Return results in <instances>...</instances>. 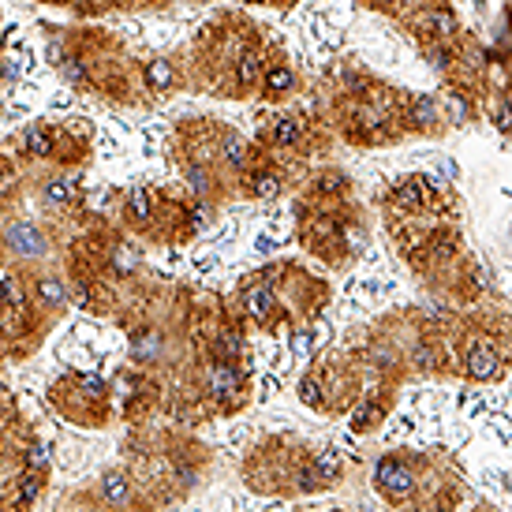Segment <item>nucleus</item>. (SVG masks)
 <instances>
[{"label":"nucleus","mask_w":512,"mask_h":512,"mask_svg":"<svg viewBox=\"0 0 512 512\" xmlns=\"http://www.w3.org/2000/svg\"><path fill=\"white\" fill-rule=\"evenodd\" d=\"M326 299L329 285L322 277L299 270L296 262H273L243 277L232 292V307L243 318V326L281 333L299 322H311L326 307Z\"/></svg>","instance_id":"2"},{"label":"nucleus","mask_w":512,"mask_h":512,"mask_svg":"<svg viewBox=\"0 0 512 512\" xmlns=\"http://www.w3.org/2000/svg\"><path fill=\"white\" fill-rule=\"evenodd\" d=\"M86 501H94L101 509H143L150 505V494L146 486L139 483V475L131 471V464H116V468H105L94 490H86Z\"/></svg>","instance_id":"19"},{"label":"nucleus","mask_w":512,"mask_h":512,"mask_svg":"<svg viewBox=\"0 0 512 512\" xmlns=\"http://www.w3.org/2000/svg\"><path fill=\"white\" fill-rule=\"evenodd\" d=\"M0 356H4V352H0Z\"/></svg>","instance_id":"29"},{"label":"nucleus","mask_w":512,"mask_h":512,"mask_svg":"<svg viewBox=\"0 0 512 512\" xmlns=\"http://www.w3.org/2000/svg\"><path fill=\"white\" fill-rule=\"evenodd\" d=\"M382 419H385V404L367 397V400H359L356 412H352V430H356V434H370V430L382 427Z\"/></svg>","instance_id":"26"},{"label":"nucleus","mask_w":512,"mask_h":512,"mask_svg":"<svg viewBox=\"0 0 512 512\" xmlns=\"http://www.w3.org/2000/svg\"><path fill=\"white\" fill-rule=\"evenodd\" d=\"M292 184H296V180H292V165H288V161H277V157H270L266 150H262V157L240 176L236 199L273 202V199H281Z\"/></svg>","instance_id":"18"},{"label":"nucleus","mask_w":512,"mask_h":512,"mask_svg":"<svg viewBox=\"0 0 512 512\" xmlns=\"http://www.w3.org/2000/svg\"><path fill=\"white\" fill-rule=\"evenodd\" d=\"M400 94L397 86L378 83L367 72H352L348 83L337 94L333 105V124L341 131L344 143L352 146H389L400 143L408 131L400 124Z\"/></svg>","instance_id":"3"},{"label":"nucleus","mask_w":512,"mask_h":512,"mask_svg":"<svg viewBox=\"0 0 512 512\" xmlns=\"http://www.w3.org/2000/svg\"><path fill=\"white\" fill-rule=\"evenodd\" d=\"M23 199V172L12 154H0V214L15 210Z\"/></svg>","instance_id":"25"},{"label":"nucleus","mask_w":512,"mask_h":512,"mask_svg":"<svg viewBox=\"0 0 512 512\" xmlns=\"http://www.w3.org/2000/svg\"><path fill=\"white\" fill-rule=\"evenodd\" d=\"M4 397H8V385L0 382V400H4Z\"/></svg>","instance_id":"28"},{"label":"nucleus","mask_w":512,"mask_h":512,"mask_svg":"<svg viewBox=\"0 0 512 512\" xmlns=\"http://www.w3.org/2000/svg\"><path fill=\"white\" fill-rule=\"evenodd\" d=\"M113 404L120 419L128 423H143L150 412L165 404V389H161V374H150L143 367H128L113 385Z\"/></svg>","instance_id":"15"},{"label":"nucleus","mask_w":512,"mask_h":512,"mask_svg":"<svg viewBox=\"0 0 512 512\" xmlns=\"http://www.w3.org/2000/svg\"><path fill=\"white\" fill-rule=\"evenodd\" d=\"M262 53H266V38L247 15H214L199 30V38L191 42V53L184 57L187 90L217 94L228 101L255 98L258 75H262Z\"/></svg>","instance_id":"1"},{"label":"nucleus","mask_w":512,"mask_h":512,"mask_svg":"<svg viewBox=\"0 0 512 512\" xmlns=\"http://www.w3.org/2000/svg\"><path fill=\"white\" fill-rule=\"evenodd\" d=\"M60 255V228L45 217H23L8 210L0 214V266L8 273H23L34 266H49Z\"/></svg>","instance_id":"8"},{"label":"nucleus","mask_w":512,"mask_h":512,"mask_svg":"<svg viewBox=\"0 0 512 512\" xmlns=\"http://www.w3.org/2000/svg\"><path fill=\"white\" fill-rule=\"evenodd\" d=\"M187 404H195L202 415L228 419L247 408L251 400V374L247 359H225L191 352L187 359Z\"/></svg>","instance_id":"7"},{"label":"nucleus","mask_w":512,"mask_h":512,"mask_svg":"<svg viewBox=\"0 0 512 512\" xmlns=\"http://www.w3.org/2000/svg\"><path fill=\"white\" fill-rule=\"evenodd\" d=\"M23 281H27L30 307H34V314H38V322H42L45 329L57 326L60 318L68 314V307L75 303V292H72L68 273H60L53 262H49V266L23 270Z\"/></svg>","instance_id":"13"},{"label":"nucleus","mask_w":512,"mask_h":512,"mask_svg":"<svg viewBox=\"0 0 512 512\" xmlns=\"http://www.w3.org/2000/svg\"><path fill=\"white\" fill-rule=\"evenodd\" d=\"M382 214H385V225L408 221V217L441 214V187L430 176H419V172L400 176L397 184L382 191Z\"/></svg>","instance_id":"12"},{"label":"nucleus","mask_w":512,"mask_h":512,"mask_svg":"<svg viewBox=\"0 0 512 512\" xmlns=\"http://www.w3.org/2000/svg\"><path fill=\"white\" fill-rule=\"evenodd\" d=\"M45 486H49V471L19 468L12 486H8V509H27L34 501H42Z\"/></svg>","instance_id":"24"},{"label":"nucleus","mask_w":512,"mask_h":512,"mask_svg":"<svg viewBox=\"0 0 512 512\" xmlns=\"http://www.w3.org/2000/svg\"><path fill=\"white\" fill-rule=\"evenodd\" d=\"M49 408L60 419L90 430H105L116 415L113 389L101 382L98 374H83V370H68L49 385Z\"/></svg>","instance_id":"9"},{"label":"nucleus","mask_w":512,"mask_h":512,"mask_svg":"<svg viewBox=\"0 0 512 512\" xmlns=\"http://www.w3.org/2000/svg\"><path fill=\"white\" fill-rule=\"evenodd\" d=\"M255 143L266 150L277 161H288V165H303L307 157H314L318 150H326L329 143V128L318 124L311 116L292 113V109H277L273 116H266L258 124Z\"/></svg>","instance_id":"10"},{"label":"nucleus","mask_w":512,"mask_h":512,"mask_svg":"<svg viewBox=\"0 0 512 512\" xmlns=\"http://www.w3.org/2000/svg\"><path fill=\"white\" fill-rule=\"evenodd\" d=\"M139 83H143L146 105L172 98L187 90V64L184 57H172V53H154V57L139 60Z\"/></svg>","instance_id":"20"},{"label":"nucleus","mask_w":512,"mask_h":512,"mask_svg":"<svg viewBox=\"0 0 512 512\" xmlns=\"http://www.w3.org/2000/svg\"><path fill=\"white\" fill-rule=\"evenodd\" d=\"M296 228H299L303 247H307L318 262H326L329 270L352 266L356 255L363 251V240H367L363 214L356 210L352 199L322 202V199H307V195H303L296 210Z\"/></svg>","instance_id":"6"},{"label":"nucleus","mask_w":512,"mask_h":512,"mask_svg":"<svg viewBox=\"0 0 512 512\" xmlns=\"http://www.w3.org/2000/svg\"><path fill=\"white\" fill-rule=\"evenodd\" d=\"M400 124H404L408 135H427V139H438L441 131L449 128L438 109V101L412 98V94H404V101H400Z\"/></svg>","instance_id":"22"},{"label":"nucleus","mask_w":512,"mask_h":512,"mask_svg":"<svg viewBox=\"0 0 512 512\" xmlns=\"http://www.w3.org/2000/svg\"><path fill=\"white\" fill-rule=\"evenodd\" d=\"M303 90H307V79H303V72L292 64V57H288L277 42H266L255 98L266 101V105H273V109H285L288 101H296Z\"/></svg>","instance_id":"14"},{"label":"nucleus","mask_w":512,"mask_h":512,"mask_svg":"<svg viewBox=\"0 0 512 512\" xmlns=\"http://www.w3.org/2000/svg\"><path fill=\"white\" fill-rule=\"evenodd\" d=\"M57 143H60V124L53 120H34L27 128H19L12 135V157L19 165H30V169H38V165H57Z\"/></svg>","instance_id":"21"},{"label":"nucleus","mask_w":512,"mask_h":512,"mask_svg":"<svg viewBox=\"0 0 512 512\" xmlns=\"http://www.w3.org/2000/svg\"><path fill=\"white\" fill-rule=\"evenodd\" d=\"M214 116H187L180 120L169 135V157L180 180H184V191L199 206H210V210H221L225 202L236 199V187L228 184L225 169L217 161V143H214Z\"/></svg>","instance_id":"5"},{"label":"nucleus","mask_w":512,"mask_h":512,"mask_svg":"<svg viewBox=\"0 0 512 512\" xmlns=\"http://www.w3.org/2000/svg\"><path fill=\"white\" fill-rule=\"evenodd\" d=\"M501 367H505V359H501V348L494 344V337L479 333L475 341H468V348H464V374H468V378L490 382V378L501 374Z\"/></svg>","instance_id":"23"},{"label":"nucleus","mask_w":512,"mask_h":512,"mask_svg":"<svg viewBox=\"0 0 512 512\" xmlns=\"http://www.w3.org/2000/svg\"><path fill=\"white\" fill-rule=\"evenodd\" d=\"M423 456L412 453H389L374 464V490L389 505H412L423 490Z\"/></svg>","instance_id":"16"},{"label":"nucleus","mask_w":512,"mask_h":512,"mask_svg":"<svg viewBox=\"0 0 512 512\" xmlns=\"http://www.w3.org/2000/svg\"><path fill=\"white\" fill-rule=\"evenodd\" d=\"M34 195L42 202L45 217H86V187L79 180V169H57L49 165V172H42L34 180Z\"/></svg>","instance_id":"17"},{"label":"nucleus","mask_w":512,"mask_h":512,"mask_svg":"<svg viewBox=\"0 0 512 512\" xmlns=\"http://www.w3.org/2000/svg\"><path fill=\"white\" fill-rule=\"evenodd\" d=\"M4 68H8V64H4V49H0V86H4Z\"/></svg>","instance_id":"27"},{"label":"nucleus","mask_w":512,"mask_h":512,"mask_svg":"<svg viewBox=\"0 0 512 512\" xmlns=\"http://www.w3.org/2000/svg\"><path fill=\"white\" fill-rule=\"evenodd\" d=\"M202 210L191 195H176L165 187H128L120 195L116 206V225L128 232L131 240L157 243V247H169V243H187L199 236L202 228ZM217 214V210H210Z\"/></svg>","instance_id":"4"},{"label":"nucleus","mask_w":512,"mask_h":512,"mask_svg":"<svg viewBox=\"0 0 512 512\" xmlns=\"http://www.w3.org/2000/svg\"><path fill=\"white\" fill-rule=\"evenodd\" d=\"M307 445L292 438H273L251 449L243 460V479L255 494H273V498H296V471Z\"/></svg>","instance_id":"11"}]
</instances>
